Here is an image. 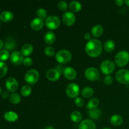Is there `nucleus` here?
I'll list each match as a JSON object with an SVG mask.
<instances>
[{
	"label": "nucleus",
	"instance_id": "12",
	"mask_svg": "<svg viewBox=\"0 0 129 129\" xmlns=\"http://www.w3.org/2000/svg\"><path fill=\"white\" fill-rule=\"evenodd\" d=\"M6 87L9 91L15 92L18 88V83L14 78H9L6 81Z\"/></svg>",
	"mask_w": 129,
	"mask_h": 129
},
{
	"label": "nucleus",
	"instance_id": "45",
	"mask_svg": "<svg viewBox=\"0 0 129 129\" xmlns=\"http://www.w3.org/2000/svg\"><path fill=\"white\" fill-rule=\"evenodd\" d=\"M45 129H54V128L52 126H47V127H45Z\"/></svg>",
	"mask_w": 129,
	"mask_h": 129
},
{
	"label": "nucleus",
	"instance_id": "29",
	"mask_svg": "<svg viewBox=\"0 0 129 129\" xmlns=\"http://www.w3.org/2000/svg\"><path fill=\"white\" fill-rule=\"evenodd\" d=\"M99 105V100L97 98H92L88 102V105H87V108L89 110L94 109L98 107Z\"/></svg>",
	"mask_w": 129,
	"mask_h": 129
},
{
	"label": "nucleus",
	"instance_id": "10",
	"mask_svg": "<svg viewBox=\"0 0 129 129\" xmlns=\"http://www.w3.org/2000/svg\"><path fill=\"white\" fill-rule=\"evenodd\" d=\"M62 21L65 25L71 26L74 24L76 21V16L74 13L70 11H67L63 15Z\"/></svg>",
	"mask_w": 129,
	"mask_h": 129
},
{
	"label": "nucleus",
	"instance_id": "8",
	"mask_svg": "<svg viewBox=\"0 0 129 129\" xmlns=\"http://www.w3.org/2000/svg\"><path fill=\"white\" fill-rule=\"evenodd\" d=\"M66 91L68 97L71 98H76L79 94L80 88L76 83H71L67 86Z\"/></svg>",
	"mask_w": 129,
	"mask_h": 129
},
{
	"label": "nucleus",
	"instance_id": "47",
	"mask_svg": "<svg viewBox=\"0 0 129 129\" xmlns=\"http://www.w3.org/2000/svg\"><path fill=\"white\" fill-rule=\"evenodd\" d=\"M102 129H112V128H108V127H107V128H102Z\"/></svg>",
	"mask_w": 129,
	"mask_h": 129
},
{
	"label": "nucleus",
	"instance_id": "27",
	"mask_svg": "<svg viewBox=\"0 0 129 129\" xmlns=\"http://www.w3.org/2000/svg\"><path fill=\"white\" fill-rule=\"evenodd\" d=\"M71 119L73 122H76V123H78L80 121H81L82 118V114L79 112L78 111H74V112H72L71 114Z\"/></svg>",
	"mask_w": 129,
	"mask_h": 129
},
{
	"label": "nucleus",
	"instance_id": "21",
	"mask_svg": "<svg viewBox=\"0 0 129 129\" xmlns=\"http://www.w3.org/2000/svg\"><path fill=\"white\" fill-rule=\"evenodd\" d=\"M110 123L115 126H119L122 124L123 119L120 115H113L110 117Z\"/></svg>",
	"mask_w": 129,
	"mask_h": 129
},
{
	"label": "nucleus",
	"instance_id": "48",
	"mask_svg": "<svg viewBox=\"0 0 129 129\" xmlns=\"http://www.w3.org/2000/svg\"><path fill=\"white\" fill-rule=\"evenodd\" d=\"M1 87H0V94H1Z\"/></svg>",
	"mask_w": 129,
	"mask_h": 129
},
{
	"label": "nucleus",
	"instance_id": "6",
	"mask_svg": "<svg viewBox=\"0 0 129 129\" xmlns=\"http://www.w3.org/2000/svg\"><path fill=\"white\" fill-rule=\"evenodd\" d=\"M60 25V20L58 16L51 15L47 18L45 20V25L49 30H55Z\"/></svg>",
	"mask_w": 129,
	"mask_h": 129
},
{
	"label": "nucleus",
	"instance_id": "4",
	"mask_svg": "<svg viewBox=\"0 0 129 129\" xmlns=\"http://www.w3.org/2000/svg\"><path fill=\"white\" fill-rule=\"evenodd\" d=\"M39 76H40V74L37 70L34 69H30L25 74V80L28 84L32 85V84H35L39 81Z\"/></svg>",
	"mask_w": 129,
	"mask_h": 129
},
{
	"label": "nucleus",
	"instance_id": "41",
	"mask_svg": "<svg viewBox=\"0 0 129 129\" xmlns=\"http://www.w3.org/2000/svg\"><path fill=\"white\" fill-rule=\"evenodd\" d=\"M9 96V93L8 91H4L2 93V98H3V99H6V98H7Z\"/></svg>",
	"mask_w": 129,
	"mask_h": 129
},
{
	"label": "nucleus",
	"instance_id": "24",
	"mask_svg": "<svg viewBox=\"0 0 129 129\" xmlns=\"http://www.w3.org/2000/svg\"><path fill=\"white\" fill-rule=\"evenodd\" d=\"M103 48L107 52H112L115 48V43L112 40H108L105 42L103 45Z\"/></svg>",
	"mask_w": 129,
	"mask_h": 129
},
{
	"label": "nucleus",
	"instance_id": "25",
	"mask_svg": "<svg viewBox=\"0 0 129 129\" xmlns=\"http://www.w3.org/2000/svg\"><path fill=\"white\" fill-rule=\"evenodd\" d=\"M4 117H5V118L6 120L10 122H15L18 118V115L15 112H11V111H10V112H8L6 113H5Z\"/></svg>",
	"mask_w": 129,
	"mask_h": 129
},
{
	"label": "nucleus",
	"instance_id": "11",
	"mask_svg": "<svg viewBox=\"0 0 129 129\" xmlns=\"http://www.w3.org/2000/svg\"><path fill=\"white\" fill-rule=\"evenodd\" d=\"M23 55L22 53L19 51H14L10 55V60L16 66L20 65L23 61Z\"/></svg>",
	"mask_w": 129,
	"mask_h": 129
},
{
	"label": "nucleus",
	"instance_id": "34",
	"mask_svg": "<svg viewBox=\"0 0 129 129\" xmlns=\"http://www.w3.org/2000/svg\"><path fill=\"white\" fill-rule=\"evenodd\" d=\"M45 55L49 57H52L55 55V49L51 46H48L44 50Z\"/></svg>",
	"mask_w": 129,
	"mask_h": 129
},
{
	"label": "nucleus",
	"instance_id": "18",
	"mask_svg": "<svg viewBox=\"0 0 129 129\" xmlns=\"http://www.w3.org/2000/svg\"><path fill=\"white\" fill-rule=\"evenodd\" d=\"M14 15L12 12L9 11H5L0 15V20L4 22H9L13 19Z\"/></svg>",
	"mask_w": 129,
	"mask_h": 129
},
{
	"label": "nucleus",
	"instance_id": "33",
	"mask_svg": "<svg viewBox=\"0 0 129 129\" xmlns=\"http://www.w3.org/2000/svg\"><path fill=\"white\" fill-rule=\"evenodd\" d=\"M8 68L6 64L3 62H0V78H3L6 74Z\"/></svg>",
	"mask_w": 129,
	"mask_h": 129
},
{
	"label": "nucleus",
	"instance_id": "30",
	"mask_svg": "<svg viewBox=\"0 0 129 129\" xmlns=\"http://www.w3.org/2000/svg\"><path fill=\"white\" fill-rule=\"evenodd\" d=\"M20 93H21V95L23 96H28L31 93V87L28 85L23 86L21 88Z\"/></svg>",
	"mask_w": 129,
	"mask_h": 129
},
{
	"label": "nucleus",
	"instance_id": "38",
	"mask_svg": "<svg viewBox=\"0 0 129 129\" xmlns=\"http://www.w3.org/2000/svg\"><path fill=\"white\" fill-rule=\"evenodd\" d=\"M75 104L76 105V106H78V107H82L84 105V102L83 100V98H79V97H77L75 99Z\"/></svg>",
	"mask_w": 129,
	"mask_h": 129
},
{
	"label": "nucleus",
	"instance_id": "39",
	"mask_svg": "<svg viewBox=\"0 0 129 129\" xmlns=\"http://www.w3.org/2000/svg\"><path fill=\"white\" fill-rule=\"evenodd\" d=\"M23 63L24 65L26 66L30 67L31 66V64H32L33 60L30 57H26L23 59Z\"/></svg>",
	"mask_w": 129,
	"mask_h": 129
},
{
	"label": "nucleus",
	"instance_id": "23",
	"mask_svg": "<svg viewBox=\"0 0 129 129\" xmlns=\"http://www.w3.org/2000/svg\"><path fill=\"white\" fill-rule=\"evenodd\" d=\"M33 50H34V48L31 44H26L21 48V53L23 56L27 57L32 54Z\"/></svg>",
	"mask_w": 129,
	"mask_h": 129
},
{
	"label": "nucleus",
	"instance_id": "32",
	"mask_svg": "<svg viewBox=\"0 0 129 129\" xmlns=\"http://www.w3.org/2000/svg\"><path fill=\"white\" fill-rule=\"evenodd\" d=\"M37 16H38V18L41 20H44V19H47V12L46 11V10L44 8H40L36 12Z\"/></svg>",
	"mask_w": 129,
	"mask_h": 129
},
{
	"label": "nucleus",
	"instance_id": "19",
	"mask_svg": "<svg viewBox=\"0 0 129 129\" xmlns=\"http://www.w3.org/2000/svg\"><path fill=\"white\" fill-rule=\"evenodd\" d=\"M16 46V42L15 41V39L13 38L10 37L8 39H6V42L5 43V49L8 50H12L15 49V48Z\"/></svg>",
	"mask_w": 129,
	"mask_h": 129
},
{
	"label": "nucleus",
	"instance_id": "20",
	"mask_svg": "<svg viewBox=\"0 0 129 129\" xmlns=\"http://www.w3.org/2000/svg\"><path fill=\"white\" fill-rule=\"evenodd\" d=\"M88 115L90 118L94 120H98L102 116V111L100 108H94V109L89 110L88 111Z\"/></svg>",
	"mask_w": 129,
	"mask_h": 129
},
{
	"label": "nucleus",
	"instance_id": "40",
	"mask_svg": "<svg viewBox=\"0 0 129 129\" xmlns=\"http://www.w3.org/2000/svg\"><path fill=\"white\" fill-rule=\"evenodd\" d=\"M55 69H56L59 72V73H60V74H63V73H64V70L65 68H64V66H63L62 65H61V64H59V65L57 66V67Z\"/></svg>",
	"mask_w": 129,
	"mask_h": 129
},
{
	"label": "nucleus",
	"instance_id": "36",
	"mask_svg": "<svg viewBox=\"0 0 129 129\" xmlns=\"http://www.w3.org/2000/svg\"><path fill=\"white\" fill-rule=\"evenodd\" d=\"M58 8L61 11H66L68 9V4L64 1H61L58 3Z\"/></svg>",
	"mask_w": 129,
	"mask_h": 129
},
{
	"label": "nucleus",
	"instance_id": "37",
	"mask_svg": "<svg viewBox=\"0 0 129 129\" xmlns=\"http://www.w3.org/2000/svg\"><path fill=\"white\" fill-rule=\"evenodd\" d=\"M113 78H112V76H110V75H107V76H105L104 78V80H103V82H104L105 84L106 85L108 86V85H110L111 84H112L113 83Z\"/></svg>",
	"mask_w": 129,
	"mask_h": 129
},
{
	"label": "nucleus",
	"instance_id": "31",
	"mask_svg": "<svg viewBox=\"0 0 129 129\" xmlns=\"http://www.w3.org/2000/svg\"><path fill=\"white\" fill-rule=\"evenodd\" d=\"M20 101H21V98L17 93H12L10 96V102L13 104H18Z\"/></svg>",
	"mask_w": 129,
	"mask_h": 129
},
{
	"label": "nucleus",
	"instance_id": "1",
	"mask_svg": "<svg viewBox=\"0 0 129 129\" xmlns=\"http://www.w3.org/2000/svg\"><path fill=\"white\" fill-rule=\"evenodd\" d=\"M102 44L99 40L91 39L86 44L85 50L86 54L92 57H97L102 54Z\"/></svg>",
	"mask_w": 129,
	"mask_h": 129
},
{
	"label": "nucleus",
	"instance_id": "16",
	"mask_svg": "<svg viewBox=\"0 0 129 129\" xmlns=\"http://www.w3.org/2000/svg\"><path fill=\"white\" fill-rule=\"evenodd\" d=\"M78 129H96V125L91 120L86 119L81 122Z\"/></svg>",
	"mask_w": 129,
	"mask_h": 129
},
{
	"label": "nucleus",
	"instance_id": "35",
	"mask_svg": "<svg viewBox=\"0 0 129 129\" xmlns=\"http://www.w3.org/2000/svg\"><path fill=\"white\" fill-rule=\"evenodd\" d=\"M10 57V54H9L8 51L6 50H0V60H6Z\"/></svg>",
	"mask_w": 129,
	"mask_h": 129
},
{
	"label": "nucleus",
	"instance_id": "15",
	"mask_svg": "<svg viewBox=\"0 0 129 129\" xmlns=\"http://www.w3.org/2000/svg\"><path fill=\"white\" fill-rule=\"evenodd\" d=\"M44 20H41V19L39 18H34L30 23V26L35 31H39V30H41L43 28V26H44Z\"/></svg>",
	"mask_w": 129,
	"mask_h": 129
},
{
	"label": "nucleus",
	"instance_id": "26",
	"mask_svg": "<svg viewBox=\"0 0 129 129\" xmlns=\"http://www.w3.org/2000/svg\"><path fill=\"white\" fill-rule=\"evenodd\" d=\"M69 9L73 12H78L81 10L82 5L79 2L76 1H73L69 3Z\"/></svg>",
	"mask_w": 129,
	"mask_h": 129
},
{
	"label": "nucleus",
	"instance_id": "2",
	"mask_svg": "<svg viewBox=\"0 0 129 129\" xmlns=\"http://www.w3.org/2000/svg\"><path fill=\"white\" fill-rule=\"evenodd\" d=\"M129 62V53L126 50H122L117 53L115 57V63L119 68L127 65Z\"/></svg>",
	"mask_w": 129,
	"mask_h": 129
},
{
	"label": "nucleus",
	"instance_id": "9",
	"mask_svg": "<svg viewBox=\"0 0 129 129\" xmlns=\"http://www.w3.org/2000/svg\"><path fill=\"white\" fill-rule=\"evenodd\" d=\"M86 78L91 81H94L100 78V72L96 68H89L86 70L84 73Z\"/></svg>",
	"mask_w": 129,
	"mask_h": 129
},
{
	"label": "nucleus",
	"instance_id": "22",
	"mask_svg": "<svg viewBox=\"0 0 129 129\" xmlns=\"http://www.w3.org/2000/svg\"><path fill=\"white\" fill-rule=\"evenodd\" d=\"M103 28L102 25H96L93 27L91 30V35L94 37H99L103 34Z\"/></svg>",
	"mask_w": 129,
	"mask_h": 129
},
{
	"label": "nucleus",
	"instance_id": "46",
	"mask_svg": "<svg viewBox=\"0 0 129 129\" xmlns=\"http://www.w3.org/2000/svg\"><path fill=\"white\" fill-rule=\"evenodd\" d=\"M125 3L126 5H127V6H128L129 7V0H126V1H125Z\"/></svg>",
	"mask_w": 129,
	"mask_h": 129
},
{
	"label": "nucleus",
	"instance_id": "7",
	"mask_svg": "<svg viewBox=\"0 0 129 129\" xmlns=\"http://www.w3.org/2000/svg\"><path fill=\"white\" fill-rule=\"evenodd\" d=\"M115 78L118 83L123 84H129V71L128 69H120L115 74Z\"/></svg>",
	"mask_w": 129,
	"mask_h": 129
},
{
	"label": "nucleus",
	"instance_id": "5",
	"mask_svg": "<svg viewBox=\"0 0 129 129\" xmlns=\"http://www.w3.org/2000/svg\"><path fill=\"white\" fill-rule=\"evenodd\" d=\"M115 68V64L111 60H105L100 65V70L103 74L109 75L113 72Z\"/></svg>",
	"mask_w": 129,
	"mask_h": 129
},
{
	"label": "nucleus",
	"instance_id": "17",
	"mask_svg": "<svg viewBox=\"0 0 129 129\" xmlns=\"http://www.w3.org/2000/svg\"><path fill=\"white\" fill-rule=\"evenodd\" d=\"M44 40L47 44L50 45V44H52L55 42V40H56V37H55V34L54 32L49 31L45 34Z\"/></svg>",
	"mask_w": 129,
	"mask_h": 129
},
{
	"label": "nucleus",
	"instance_id": "44",
	"mask_svg": "<svg viewBox=\"0 0 129 129\" xmlns=\"http://www.w3.org/2000/svg\"><path fill=\"white\" fill-rule=\"evenodd\" d=\"M3 47V42L2 40L0 39V49H1Z\"/></svg>",
	"mask_w": 129,
	"mask_h": 129
},
{
	"label": "nucleus",
	"instance_id": "28",
	"mask_svg": "<svg viewBox=\"0 0 129 129\" xmlns=\"http://www.w3.org/2000/svg\"><path fill=\"white\" fill-rule=\"evenodd\" d=\"M94 94V91L90 87H86L82 90L81 94L84 98H89L91 97Z\"/></svg>",
	"mask_w": 129,
	"mask_h": 129
},
{
	"label": "nucleus",
	"instance_id": "42",
	"mask_svg": "<svg viewBox=\"0 0 129 129\" xmlns=\"http://www.w3.org/2000/svg\"><path fill=\"white\" fill-rule=\"evenodd\" d=\"M124 3H125V1H123V0H117V1H115L116 5L118 6H122Z\"/></svg>",
	"mask_w": 129,
	"mask_h": 129
},
{
	"label": "nucleus",
	"instance_id": "14",
	"mask_svg": "<svg viewBox=\"0 0 129 129\" xmlns=\"http://www.w3.org/2000/svg\"><path fill=\"white\" fill-rule=\"evenodd\" d=\"M64 77L69 80H73L77 76V73L74 68L71 67H66L65 68L63 73Z\"/></svg>",
	"mask_w": 129,
	"mask_h": 129
},
{
	"label": "nucleus",
	"instance_id": "3",
	"mask_svg": "<svg viewBox=\"0 0 129 129\" xmlns=\"http://www.w3.org/2000/svg\"><path fill=\"white\" fill-rule=\"evenodd\" d=\"M55 59L59 64H68L71 60L72 54L69 50L66 49L60 50L55 55Z\"/></svg>",
	"mask_w": 129,
	"mask_h": 129
},
{
	"label": "nucleus",
	"instance_id": "43",
	"mask_svg": "<svg viewBox=\"0 0 129 129\" xmlns=\"http://www.w3.org/2000/svg\"><path fill=\"white\" fill-rule=\"evenodd\" d=\"M84 39H86V40H91V35L90 34H89V33H86V34H85V35H84Z\"/></svg>",
	"mask_w": 129,
	"mask_h": 129
},
{
	"label": "nucleus",
	"instance_id": "13",
	"mask_svg": "<svg viewBox=\"0 0 129 129\" xmlns=\"http://www.w3.org/2000/svg\"><path fill=\"white\" fill-rule=\"evenodd\" d=\"M60 75L59 71L56 69H50L47 71L46 77L48 80L50 81H56L60 78Z\"/></svg>",
	"mask_w": 129,
	"mask_h": 129
}]
</instances>
